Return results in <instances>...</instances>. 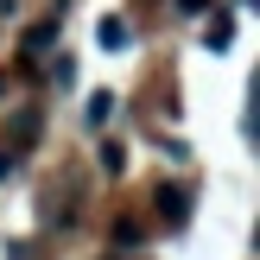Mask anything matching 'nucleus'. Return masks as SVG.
<instances>
[{"instance_id": "10", "label": "nucleus", "mask_w": 260, "mask_h": 260, "mask_svg": "<svg viewBox=\"0 0 260 260\" xmlns=\"http://www.w3.org/2000/svg\"><path fill=\"white\" fill-rule=\"evenodd\" d=\"M178 13H184V19H203V13H210V0H178Z\"/></svg>"}, {"instance_id": "1", "label": "nucleus", "mask_w": 260, "mask_h": 260, "mask_svg": "<svg viewBox=\"0 0 260 260\" xmlns=\"http://www.w3.org/2000/svg\"><path fill=\"white\" fill-rule=\"evenodd\" d=\"M38 134H45V108H38V102H25V108H19V114L7 121V140H0V146H7V152H19V159H25V152L38 146Z\"/></svg>"}, {"instance_id": "3", "label": "nucleus", "mask_w": 260, "mask_h": 260, "mask_svg": "<svg viewBox=\"0 0 260 260\" xmlns=\"http://www.w3.org/2000/svg\"><path fill=\"white\" fill-rule=\"evenodd\" d=\"M57 19H63V13H51V19L25 25V38H19V51H25V57H45V51L57 45Z\"/></svg>"}, {"instance_id": "2", "label": "nucleus", "mask_w": 260, "mask_h": 260, "mask_svg": "<svg viewBox=\"0 0 260 260\" xmlns=\"http://www.w3.org/2000/svg\"><path fill=\"white\" fill-rule=\"evenodd\" d=\"M152 203L165 210V222H172V229L190 222V184H159V190H152Z\"/></svg>"}, {"instance_id": "6", "label": "nucleus", "mask_w": 260, "mask_h": 260, "mask_svg": "<svg viewBox=\"0 0 260 260\" xmlns=\"http://www.w3.org/2000/svg\"><path fill=\"white\" fill-rule=\"evenodd\" d=\"M203 38H210V51H229V45H235V19L222 13V19H216V25H210Z\"/></svg>"}, {"instance_id": "5", "label": "nucleus", "mask_w": 260, "mask_h": 260, "mask_svg": "<svg viewBox=\"0 0 260 260\" xmlns=\"http://www.w3.org/2000/svg\"><path fill=\"white\" fill-rule=\"evenodd\" d=\"M83 114H89V127H108V114H114V95H108V89H95Z\"/></svg>"}, {"instance_id": "7", "label": "nucleus", "mask_w": 260, "mask_h": 260, "mask_svg": "<svg viewBox=\"0 0 260 260\" xmlns=\"http://www.w3.org/2000/svg\"><path fill=\"white\" fill-rule=\"evenodd\" d=\"M114 248H140V222L121 216V222H114Z\"/></svg>"}, {"instance_id": "8", "label": "nucleus", "mask_w": 260, "mask_h": 260, "mask_svg": "<svg viewBox=\"0 0 260 260\" xmlns=\"http://www.w3.org/2000/svg\"><path fill=\"white\" fill-rule=\"evenodd\" d=\"M121 165H127V152H121V146L108 140V146H102V172H121Z\"/></svg>"}, {"instance_id": "4", "label": "nucleus", "mask_w": 260, "mask_h": 260, "mask_svg": "<svg viewBox=\"0 0 260 260\" xmlns=\"http://www.w3.org/2000/svg\"><path fill=\"white\" fill-rule=\"evenodd\" d=\"M95 45H102V51H127V45H134V25H127V19H114V13H108V19L95 25Z\"/></svg>"}, {"instance_id": "11", "label": "nucleus", "mask_w": 260, "mask_h": 260, "mask_svg": "<svg viewBox=\"0 0 260 260\" xmlns=\"http://www.w3.org/2000/svg\"><path fill=\"white\" fill-rule=\"evenodd\" d=\"M7 260H25V248H7Z\"/></svg>"}, {"instance_id": "9", "label": "nucleus", "mask_w": 260, "mask_h": 260, "mask_svg": "<svg viewBox=\"0 0 260 260\" xmlns=\"http://www.w3.org/2000/svg\"><path fill=\"white\" fill-rule=\"evenodd\" d=\"M13 172H19V152H7V146H0V184H7Z\"/></svg>"}]
</instances>
